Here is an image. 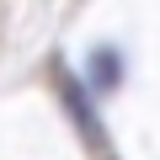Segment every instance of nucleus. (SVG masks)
<instances>
[{"label":"nucleus","instance_id":"obj_1","mask_svg":"<svg viewBox=\"0 0 160 160\" xmlns=\"http://www.w3.org/2000/svg\"><path fill=\"white\" fill-rule=\"evenodd\" d=\"M91 86H102V91H112V86H118V53H112V48L91 53Z\"/></svg>","mask_w":160,"mask_h":160}]
</instances>
